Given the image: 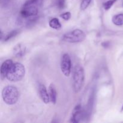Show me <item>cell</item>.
<instances>
[{
	"label": "cell",
	"instance_id": "8992f818",
	"mask_svg": "<svg viewBox=\"0 0 123 123\" xmlns=\"http://www.w3.org/2000/svg\"><path fill=\"white\" fill-rule=\"evenodd\" d=\"M61 70L65 76H69L72 70V61L68 54H64L62 55L61 61Z\"/></svg>",
	"mask_w": 123,
	"mask_h": 123
},
{
	"label": "cell",
	"instance_id": "9c48e42d",
	"mask_svg": "<svg viewBox=\"0 0 123 123\" xmlns=\"http://www.w3.org/2000/svg\"><path fill=\"white\" fill-rule=\"evenodd\" d=\"M38 92H39L40 97L42 100L46 104H48L50 102L49 92L46 90V88L44 84H40L38 85Z\"/></svg>",
	"mask_w": 123,
	"mask_h": 123
},
{
	"label": "cell",
	"instance_id": "44dd1931",
	"mask_svg": "<svg viewBox=\"0 0 123 123\" xmlns=\"http://www.w3.org/2000/svg\"><path fill=\"white\" fill-rule=\"evenodd\" d=\"M121 112H123V106H122V108H121Z\"/></svg>",
	"mask_w": 123,
	"mask_h": 123
},
{
	"label": "cell",
	"instance_id": "7c38bea8",
	"mask_svg": "<svg viewBox=\"0 0 123 123\" xmlns=\"http://www.w3.org/2000/svg\"><path fill=\"white\" fill-rule=\"evenodd\" d=\"M113 24L117 26H121L123 25V14H118L114 16L112 19Z\"/></svg>",
	"mask_w": 123,
	"mask_h": 123
},
{
	"label": "cell",
	"instance_id": "52a82bcc",
	"mask_svg": "<svg viewBox=\"0 0 123 123\" xmlns=\"http://www.w3.org/2000/svg\"><path fill=\"white\" fill-rule=\"evenodd\" d=\"M87 114L82 110V108L80 105L76 106L74 109L72 116L71 117L70 121L72 123H79L82 121L84 119L86 118Z\"/></svg>",
	"mask_w": 123,
	"mask_h": 123
},
{
	"label": "cell",
	"instance_id": "9a60e30c",
	"mask_svg": "<svg viewBox=\"0 0 123 123\" xmlns=\"http://www.w3.org/2000/svg\"><path fill=\"white\" fill-rule=\"evenodd\" d=\"M91 2V0H82L80 4V8L82 10H85L88 7L90 3Z\"/></svg>",
	"mask_w": 123,
	"mask_h": 123
},
{
	"label": "cell",
	"instance_id": "8fae6325",
	"mask_svg": "<svg viewBox=\"0 0 123 123\" xmlns=\"http://www.w3.org/2000/svg\"><path fill=\"white\" fill-rule=\"evenodd\" d=\"M49 25L50 28L57 30H60L61 27H62L61 23L60 22V20L57 18H53V19H52L49 21Z\"/></svg>",
	"mask_w": 123,
	"mask_h": 123
},
{
	"label": "cell",
	"instance_id": "ba28073f",
	"mask_svg": "<svg viewBox=\"0 0 123 123\" xmlns=\"http://www.w3.org/2000/svg\"><path fill=\"white\" fill-rule=\"evenodd\" d=\"M13 64V61L12 60H7L3 62L1 67V79L4 80L7 78V75L8 72L10 70L12 65Z\"/></svg>",
	"mask_w": 123,
	"mask_h": 123
},
{
	"label": "cell",
	"instance_id": "ffe728a7",
	"mask_svg": "<svg viewBox=\"0 0 123 123\" xmlns=\"http://www.w3.org/2000/svg\"><path fill=\"white\" fill-rule=\"evenodd\" d=\"M102 46L105 48H108L110 46V42H104L102 44Z\"/></svg>",
	"mask_w": 123,
	"mask_h": 123
},
{
	"label": "cell",
	"instance_id": "277c9868",
	"mask_svg": "<svg viewBox=\"0 0 123 123\" xmlns=\"http://www.w3.org/2000/svg\"><path fill=\"white\" fill-rule=\"evenodd\" d=\"M25 74V66L19 62L13 63L7 75V79L10 82H18L23 79Z\"/></svg>",
	"mask_w": 123,
	"mask_h": 123
},
{
	"label": "cell",
	"instance_id": "d6986e66",
	"mask_svg": "<svg viewBox=\"0 0 123 123\" xmlns=\"http://www.w3.org/2000/svg\"><path fill=\"white\" fill-rule=\"evenodd\" d=\"M10 1L11 0H1V4H2V5H4L5 7H6L7 5L9 4Z\"/></svg>",
	"mask_w": 123,
	"mask_h": 123
},
{
	"label": "cell",
	"instance_id": "4fadbf2b",
	"mask_svg": "<svg viewBox=\"0 0 123 123\" xmlns=\"http://www.w3.org/2000/svg\"><path fill=\"white\" fill-rule=\"evenodd\" d=\"M18 30H13V31H10L6 37H4V41L5 42H7L9 40H10L11 38H13L14 37H15L16 36H17V34H18Z\"/></svg>",
	"mask_w": 123,
	"mask_h": 123
},
{
	"label": "cell",
	"instance_id": "30bf717a",
	"mask_svg": "<svg viewBox=\"0 0 123 123\" xmlns=\"http://www.w3.org/2000/svg\"><path fill=\"white\" fill-rule=\"evenodd\" d=\"M49 95L50 102L54 105L56 104L57 100V92L55 85L53 84H50L49 86Z\"/></svg>",
	"mask_w": 123,
	"mask_h": 123
},
{
	"label": "cell",
	"instance_id": "7a4b0ae2",
	"mask_svg": "<svg viewBox=\"0 0 123 123\" xmlns=\"http://www.w3.org/2000/svg\"><path fill=\"white\" fill-rule=\"evenodd\" d=\"M3 101L8 105H13L18 102L19 92L18 88L14 86L8 85L5 86L2 91Z\"/></svg>",
	"mask_w": 123,
	"mask_h": 123
},
{
	"label": "cell",
	"instance_id": "2e32d148",
	"mask_svg": "<svg viewBox=\"0 0 123 123\" xmlns=\"http://www.w3.org/2000/svg\"><path fill=\"white\" fill-rule=\"evenodd\" d=\"M24 52H25V50L22 49V48L20 45H19L14 49L15 54L18 56H22L24 54Z\"/></svg>",
	"mask_w": 123,
	"mask_h": 123
},
{
	"label": "cell",
	"instance_id": "ac0fdd59",
	"mask_svg": "<svg viewBox=\"0 0 123 123\" xmlns=\"http://www.w3.org/2000/svg\"><path fill=\"white\" fill-rule=\"evenodd\" d=\"M71 16H72V14H71L70 12H65V13H62L60 15V17L62 18L64 20H68L70 19Z\"/></svg>",
	"mask_w": 123,
	"mask_h": 123
},
{
	"label": "cell",
	"instance_id": "6da1fadb",
	"mask_svg": "<svg viewBox=\"0 0 123 123\" xmlns=\"http://www.w3.org/2000/svg\"><path fill=\"white\" fill-rule=\"evenodd\" d=\"M38 0H27L20 10L21 18L27 20V23L34 22L38 14Z\"/></svg>",
	"mask_w": 123,
	"mask_h": 123
},
{
	"label": "cell",
	"instance_id": "e0dca14e",
	"mask_svg": "<svg viewBox=\"0 0 123 123\" xmlns=\"http://www.w3.org/2000/svg\"><path fill=\"white\" fill-rule=\"evenodd\" d=\"M56 4L59 9H63L65 7V0H56Z\"/></svg>",
	"mask_w": 123,
	"mask_h": 123
},
{
	"label": "cell",
	"instance_id": "3957f363",
	"mask_svg": "<svg viewBox=\"0 0 123 123\" xmlns=\"http://www.w3.org/2000/svg\"><path fill=\"white\" fill-rule=\"evenodd\" d=\"M85 82V71L81 66H76L73 74V88L75 92H79L82 89Z\"/></svg>",
	"mask_w": 123,
	"mask_h": 123
},
{
	"label": "cell",
	"instance_id": "5b68a950",
	"mask_svg": "<svg viewBox=\"0 0 123 123\" xmlns=\"http://www.w3.org/2000/svg\"><path fill=\"white\" fill-rule=\"evenodd\" d=\"M85 37L86 35L84 31L79 29H76L65 34L62 36V40L68 43H76L83 42Z\"/></svg>",
	"mask_w": 123,
	"mask_h": 123
},
{
	"label": "cell",
	"instance_id": "5bb4252c",
	"mask_svg": "<svg viewBox=\"0 0 123 123\" xmlns=\"http://www.w3.org/2000/svg\"><path fill=\"white\" fill-rule=\"evenodd\" d=\"M117 1V0H109V1H106V2H105L103 4L105 10H108L110 9Z\"/></svg>",
	"mask_w": 123,
	"mask_h": 123
}]
</instances>
